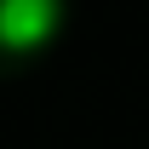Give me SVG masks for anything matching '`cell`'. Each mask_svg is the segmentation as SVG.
Instances as JSON below:
<instances>
[{
	"instance_id": "6da1fadb",
	"label": "cell",
	"mask_w": 149,
	"mask_h": 149,
	"mask_svg": "<svg viewBox=\"0 0 149 149\" xmlns=\"http://www.w3.org/2000/svg\"><path fill=\"white\" fill-rule=\"evenodd\" d=\"M69 0H0V52L29 57L63 35Z\"/></svg>"
}]
</instances>
